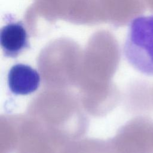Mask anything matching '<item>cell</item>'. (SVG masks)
Segmentation results:
<instances>
[{"label": "cell", "instance_id": "6da1fadb", "mask_svg": "<svg viewBox=\"0 0 153 153\" xmlns=\"http://www.w3.org/2000/svg\"><path fill=\"white\" fill-rule=\"evenodd\" d=\"M123 52L135 69L153 76V15L138 16L130 22Z\"/></svg>", "mask_w": 153, "mask_h": 153}, {"label": "cell", "instance_id": "7a4b0ae2", "mask_svg": "<svg viewBox=\"0 0 153 153\" xmlns=\"http://www.w3.org/2000/svg\"><path fill=\"white\" fill-rule=\"evenodd\" d=\"M0 44L5 56L16 58L30 47L29 36L22 21H11L0 31Z\"/></svg>", "mask_w": 153, "mask_h": 153}, {"label": "cell", "instance_id": "3957f363", "mask_svg": "<svg viewBox=\"0 0 153 153\" xmlns=\"http://www.w3.org/2000/svg\"><path fill=\"white\" fill-rule=\"evenodd\" d=\"M39 83L38 72L29 65L17 63L13 65L8 72V87L15 94H30L38 89Z\"/></svg>", "mask_w": 153, "mask_h": 153}, {"label": "cell", "instance_id": "277c9868", "mask_svg": "<svg viewBox=\"0 0 153 153\" xmlns=\"http://www.w3.org/2000/svg\"><path fill=\"white\" fill-rule=\"evenodd\" d=\"M148 8L153 12V0H144Z\"/></svg>", "mask_w": 153, "mask_h": 153}, {"label": "cell", "instance_id": "5b68a950", "mask_svg": "<svg viewBox=\"0 0 153 153\" xmlns=\"http://www.w3.org/2000/svg\"><path fill=\"white\" fill-rule=\"evenodd\" d=\"M152 99H153V87H152Z\"/></svg>", "mask_w": 153, "mask_h": 153}]
</instances>
